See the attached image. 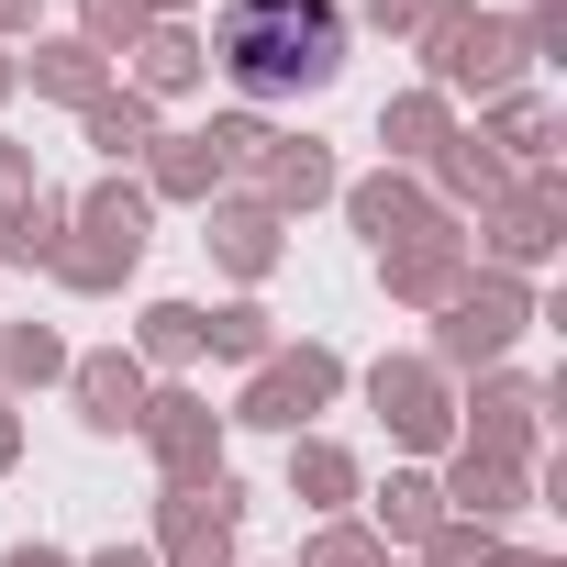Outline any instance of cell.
<instances>
[{"mask_svg":"<svg viewBox=\"0 0 567 567\" xmlns=\"http://www.w3.org/2000/svg\"><path fill=\"white\" fill-rule=\"evenodd\" d=\"M334 56H346L334 0H223V79L245 101H301L334 79Z\"/></svg>","mask_w":567,"mask_h":567,"instance_id":"cell-1","label":"cell"}]
</instances>
